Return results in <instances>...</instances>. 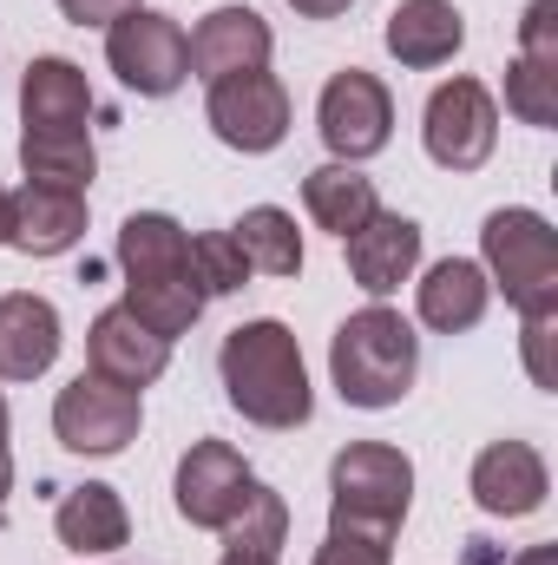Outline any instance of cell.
Returning a JSON list of instances; mask_svg holds the SVG:
<instances>
[{"label": "cell", "instance_id": "11", "mask_svg": "<svg viewBox=\"0 0 558 565\" xmlns=\"http://www.w3.org/2000/svg\"><path fill=\"white\" fill-rule=\"evenodd\" d=\"M466 493H473V507L493 513V520H526V513H539L546 493H552L546 454H539L533 440H493V447L473 460Z\"/></svg>", "mask_w": 558, "mask_h": 565}, {"label": "cell", "instance_id": "9", "mask_svg": "<svg viewBox=\"0 0 558 565\" xmlns=\"http://www.w3.org/2000/svg\"><path fill=\"white\" fill-rule=\"evenodd\" d=\"M204 119H211V132L230 145V151L257 158V151H277L289 139V93H282V79L270 66L230 73V79H211Z\"/></svg>", "mask_w": 558, "mask_h": 565}, {"label": "cell", "instance_id": "29", "mask_svg": "<svg viewBox=\"0 0 558 565\" xmlns=\"http://www.w3.org/2000/svg\"><path fill=\"white\" fill-rule=\"evenodd\" d=\"M552 335H558V316H519V355H526V375H533V388H558Z\"/></svg>", "mask_w": 558, "mask_h": 565}, {"label": "cell", "instance_id": "25", "mask_svg": "<svg viewBox=\"0 0 558 565\" xmlns=\"http://www.w3.org/2000/svg\"><path fill=\"white\" fill-rule=\"evenodd\" d=\"M224 540V553H250V559H277L282 540H289V507H282V493H270L264 480L250 487V500L230 513V526L217 533Z\"/></svg>", "mask_w": 558, "mask_h": 565}, {"label": "cell", "instance_id": "24", "mask_svg": "<svg viewBox=\"0 0 558 565\" xmlns=\"http://www.w3.org/2000/svg\"><path fill=\"white\" fill-rule=\"evenodd\" d=\"M230 237H237V250L250 257V270H264V277H302V231H296L289 211L250 204V211L230 224Z\"/></svg>", "mask_w": 558, "mask_h": 565}, {"label": "cell", "instance_id": "12", "mask_svg": "<svg viewBox=\"0 0 558 565\" xmlns=\"http://www.w3.org/2000/svg\"><path fill=\"white\" fill-rule=\"evenodd\" d=\"M86 362H93L99 382H119V388L139 395V388H151V382L171 369V342L151 335L126 302H112V309H99L93 329H86Z\"/></svg>", "mask_w": 558, "mask_h": 565}, {"label": "cell", "instance_id": "32", "mask_svg": "<svg viewBox=\"0 0 558 565\" xmlns=\"http://www.w3.org/2000/svg\"><path fill=\"white\" fill-rule=\"evenodd\" d=\"M144 0H60V13L73 20V26H112L119 13H132Z\"/></svg>", "mask_w": 558, "mask_h": 565}, {"label": "cell", "instance_id": "33", "mask_svg": "<svg viewBox=\"0 0 558 565\" xmlns=\"http://www.w3.org/2000/svg\"><path fill=\"white\" fill-rule=\"evenodd\" d=\"M289 7H296L302 20H335V13H348L355 0H289Z\"/></svg>", "mask_w": 558, "mask_h": 565}, {"label": "cell", "instance_id": "15", "mask_svg": "<svg viewBox=\"0 0 558 565\" xmlns=\"http://www.w3.org/2000/svg\"><path fill=\"white\" fill-rule=\"evenodd\" d=\"M86 237V198L53 184H20L7 198V244L20 257H66Z\"/></svg>", "mask_w": 558, "mask_h": 565}, {"label": "cell", "instance_id": "30", "mask_svg": "<svg viewBox=\"0 0 558 565\" xmlns=\"http://www.w3.org/2000/svg\"><path fill=\"white\" fill-rule=\"evenodd\" d=\"M519 60L558 66V0H533L519 13Z\"/></svg>", "mask_w": 558, "mask_h": 565}, {"label": "cell", "instance_id": "31", "mask_svg": "<svg viewBox=\"0 0 558 565\" xmlns=\"http://www.w3.org/2000/svg\"><path fill=\"white\" fill-rule=\"evenodd\" d=\"M315 565H395V546H375V540L329 533V540L315 546Z\"/></svg>", "mask_w": 558, "mask_h": 565}, {"label": "cell", "instance_id": "2", "mask_svg": "<svg viewBox=\"0 0 558 565\" xmlns=\"http://www.w3.org/2000/svg\"><path fill=\"white\" fill-rule=\"evenodd\" d=\"M329 375H335V395L348 408H368L375 415V408L408 402V388H415V375H420L415 322L401 309H388V302L355 309L335 329V342H329Z\"/></svg>", "mask_w": 558, "mask_h": 565}, {"label": "cell", "instance_id": "36", "mask_svg": "<svg viewBox=\"0 0 558 565\" xmlns=\"http://www.w3.org/2000/svg\"><path fill=\"white\" fill-rule=\"evenodd\" d=\"M217 565H277V559H250V553H224Z\"/></svg>", "mask_w": 558, "mask_h": 565}, {"label": "cell", "instance_id": "3", "mask_svg": "<svg viewBox=\"0 0 558 565\" xmlns=\"http://www.w3.org/2000/svg\"><path fill=\"white\" fill-rule=\"evenodd\" d=\"M415 507V460L388 440H348L329 460V533L395 546Z\"/></svg>", "mask_w": 558, "mask_h": 565}, {"label": "cell", "instance_id": "4", "mask_svg": "<svg viewBox=\"0 0 558 565\" xmlns=\"http://www.w3.org/2000/svg\"><path fill=\"white\" fill-rule=\"evenodd\" d=\"M480 270L519 316H558V237L526 204H506L480 224Z\"/></svg>", "mask_w": 558, "mask_h": 565}, {"label": "cell", "instance_id": "20", "mask_svg": "<svg viewBox=\"0 0 558 565\" xmlns=\"http://www.w3.org/2000/svg\"><path fill=\"white\" fill-rule=\"evenodd\" d=\"M126 282H197L191 277V231L164 211H132L119 231Z\"/></svg>", "mask_w": 558, "mask_h": 565}, {"label": "cell", "instance_id": "23", "mask_svg": "<svg viewBox=\"0 0 558 565\" xmlns=\"http://www.w3.org/2000/svg\"><path fill=\"white\" fill-rule=\"evenodd\" d=\"M20 171H26V184H53V191L86 198V184L99 171L93 132H20Z\"/></svg>", "mask_w": 558, "mask_h": 565}, {"label": "cell", "instance_id": "35", "mask_svg": "<svg viewBox=\"0 0 558 565\" xmlns=\"http://www.w3.org/2000/svg\"><path fill=\"white\" fill-rule=\"evenodd\" d=\"M13 493V460H7V447H0V500Z\"/></svg>", "mask_w": 558, "mask_h": 565}, {"label": "cell", "instance_id": "14", "mask_svg": "<svg viewBox=\"0 0 558 565\" xmlns=\"http://www.w3.org/2000/svg\"><path fill=\"white\" fill-rule=\"evenodd\" d=\"M342 250H348V277L382 302L420 270V224L401 217V211H375L362 231L342 237Z\"/></svg>", "mask_w": 558, "mask_h": 565}, {"label": "cell", "instance_id": "37", "mask_svg": "<svg viewBox=\"0 0 558 565\" xmlns=\"http://www.w3.org/2000/svg\"><path fill=\"white\" fill-rule=\"evenodd\" d=\"M7 427L13 422H7V395H0V447H7Z\"/></svg>", "mask_w": 558, "mask_h": 565}, {"label": "cell", "instance_id": "21", "mask_svg": "<svg viewBox=\"0 0 558 565\" xmlns=\"http://www.w3.org/2000/svg\"><path fill=\"white\" fill-rule=\"evenodd\" d=\"M53 533H60V546H73V553H119L126 533H132V513H126V500H119L106 480H86V487H73V493L60 500Z\"/></svg>", "mask_w": 558, "mask_h": 565}, {"label": "cell", "instance_id": "10", "mask_svg": "<svg viewBox=\"0 0 558 565\" xmlns=\"http://www.w3.org/2000/svg\"><path fill=\"white\" fill-rule=\"evenodd\" d=\"M250 487H257V473L230 440H197L178 460V513L204 533H224L230 513L250 500Z\"/></svg>", "mask_w": 558, "mask_h": 565}, {"label": "cell", "instance_id": "38", "mask_svg": "<svg viewBox=\"0 0 558 565\" xmlns=\"http://www.w3.org/2000/svg\"><path fill=\"white\" fill-rule=\"evenodd\" d=\"M0 244H7V191H0Z\"/></svg>", "mask_w": 558, "mask_h": 565}, {"label": "cell", "instance_id": "22", "mask_svg": "<svg viewBox=\"0 0 558 565\" xmlns=\"http://www.w3.org/2000/svg\"><path fill=\"white\" fill-rule=\"evenodd\" d=\"M302 211L315 217V231L348 237V231H362L382 211V198H375V178L368 171H355V164H315L302 178Z\"/></svg>", "mask_w": 558, "mask_h": 565}, {"label": "cell", "instance_id": "18", "mask_svg": "<svg viewBox=\"0 0 558 565\" xmlns=\"http://www.w3.org/2000/svg\"><path fill=\"white\" fill-rule=\"evenodd\" d=\"M486 309H493V282L466 257H447L415 282V316L433 335H466V329L486 322Z\"/></svg>", "mask_w": 558, "mask_h": 565}, {"label": "cell", "instance_id": "28", "mask_svg": "<svg viewBox=\"0 0 558 565\" xmlns=\"http://www.w3.org/2000/svg\"><path fill=\"white\" fill-rule=\"evenodd\" d=\"M191 277L204 296H230L250 282V257L237 250L230 231H204V237H191Z\"/></svg>", "mask_w": 558, "mask_h": 565}, {"label": "cell", "instance_id": "8", "mask_svg": "<svg viewBox=\"0 0 558 565\" xmlns=\"http://www.w3.org/2000/svg\"><path fill=\"white\" fill-rule=\"evenodd\" d=\"M139 427H144V402L119 382H99V375L66 382L60 402H53V434H60L66 454H93V460L126 454L139 440Z\"/></svg>", "mask_w": 558, "mask_h": 565}, {"label": "cell", "instance_id": "16", "mask_svg": "<svg viewBox=\"0 0 558 565\" xmlns=\"http://www.w3.org/2000/svg\"><path fill=\"white\" fill-rule=\"evenodd\" d=\"M93 119V86L73 60L46 53L20 73V126L26 132H86Z\"/></svg>", "mask_w": 558, "mask_h": 565}, {"label": "cell", "instance_id": "6", "mask_svg": "<svg viewBox=\"0 0 558 565\" xmlns=\"http://www.w3.org/2000/svg\"><path fill=\"white\" fill-rule=\"evenodd\" d=\"M315 126H322V145L335 151V164H362V158L388 151V139H395V93L375 73L348 66L322 86Z\"/></svg>", "mask_w": 558, "mask_h": 565}, {"label": "cell", "instance_id": "1", "mask_svg": "<svg viewBox=\"0 0 558 565\" xmlns=\"http://www.w3.org/2000/svg\"><path fill=\"white\" fill-rule=\"evenodd\" d=\"M217 375H224L230 408L257 427H302L315 415L302 349H296V335L282 329L277 316L237 322L224 335V349H217Z\"/></svg>", "mask_w": 558, "mask_h": 565}, {"label": "cell", "instance_id": "34", "mask_svg": "<svg viewBox=\"0 0 558 565\" xmlns=\"http://www.w3.org/2000/svg\"><path fill=\"white\" fill-rule=\"evenodd\" d=\"M513 565H558V546H526Z\"/></svg>", "mask_w": 558, "mask_h": 565}, {"label": "cell", "instance_id": "13", "mask_svg": "<svg viewBox=\"0 0 558 565\" xmlns=\"http://www.w3.org/2000/svg\"><path fill=\"white\" fill-rule=\"evenodd\" d=\"M270 20L257 7H211L191 33V73L211 86V79H230V73H257L270 66Z\"/></svg>", "mask_w": 558, "mask_h": 565}, {"label": "cell", "instance_id": "5", "mask_svg": "<svg viewBox=\"0 0 558 565\" xmlns=\"http://www.w3.org/2000/svg\"><path fill=\"white\" fill-rule=\"evenodd\" d=\"M106 66L139 99H171L191 79V33L158 7H132L106 26Z\"/></svg>", "mask_w": 558, "mask_h": 565}, {"label": "cell", "instance_id": "19", "mask_svg": "<svg viewBox=\"0 0 558 565\" xmlns=\"http://www.w3.org/2000/svg\"><path fill=\"white\" fill-rule=\"evenodd\" d=\"M382 40H388V53L408 73H433V66H447L466 46V13L453 0H401L388 13V33Z\"/></svg>", "mask_w": 558, "mask_h": 565}, {"label": "cell", "instance_id": "27", "mask_svg": "<svg viewBox=\"0 0 558 565\" xmlns=\"http://www.w3.org/2000/svg\"><path fill=\"white\" fill-rule=\"evenodd\" d=\"M506 113L519 126H558V66H539V60H519L506 66Z\"/></svg>", "mask_w": 558, "mask_h": 565}, {"label": "cell", "instance_id": "7", "mask_svg": "<svg viewBox=\"0 0 558 565\" xmlns=\"http://www.w3.org/2000/svg\"><path fill=\"white\" fill-rule=\"evenodd\" d=\"M420 139H427V158L440 171H480L500 145V106L480 79H447L433 86L427 113H420Z\"/></svg>", "mask_w": 558, "mask_h": 565}, {"label": "cell", "instance_id": "17", "mask_svg": "<svg viewBox=\"0 0 558 565\" xmlns=\"http://www.w3.org/2000/svg\"><path fill=\"white\" fill-rule=\"evenodd\" d=\"M60 355V309L33 289L0 296V382H33Z\"/></svg>", "mask_w": 558, "mask_h": 565}, {"label": "cell", "instance_id": "26", "mask_svg": "<svg viewBox=\"0 0 558 565\" xmlns=\"http://www.w3.org/2000/svg\"><path fill=\"white\" fill-rule=\"evenodd\" d=\"M204 289L197 282H126V309L139 316L151 335H164V342H178L197 316H204Z\"/></svg>", "mask_w": 558, "mask_h": 565}]
</instances>
